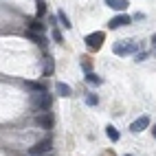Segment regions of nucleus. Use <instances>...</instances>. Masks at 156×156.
Masks as SVG:
<instances>
[{"instance_id":"6e6552de","label":"nucleus","mask_w":156,"mask_h":156,"mask_svg":"<svg viewBox=\"0 0 156 156\" xmlns=\"http://www.w3.org/2000/svg\"><path fill=\"white\" fill-rule=\"evenodd\" d=\"M46 24H42V20H37V18H31L29 22H27V31H31V33H42Z\"/></svg>"},{"instance_id":"39448f33","label":"nucleus","mask_w":156,"mask_h":156,"mask_svg":"<svg viewBox=\"0 0 156 156\" xmlns=\"http://www.w3.org/2000/svg\"><path fill=\"white\" fill-rule=\"evenodd\" d=\"M147 126H150V117H147V114H143V117H139L136 121L130 123V132H134V134H136V132H143Z\"/></svg>"},{"instance_id":"f03ea898","label":"nucleus","mask_w":156,"mask_h":156,"mask_svg":"<svg viewBox=\"0 0 156 156\" xmlns=\"http://www.w3.org/2000/svg\"><path fill=\"white\" fill-rule=\"evenodd\" d=\"M136 42H132V40H121V42L114 44V55H121V57H128L132 53H136Z\"/></svg>"},{"instance_id":"f257e3e1","label":"nucleus","mask_w":156,"mask_h":156,"mask_svg":"<svg viewBox=\"0 0 156 156\" xmlns=\"http://www.w3.org/2000/svg\"><path fill=\"white\" fill-rule=\"evenodd\" d=\"M51 103H53V97L46 95V92H35L33 99H31V106L35 110H40V112H46L51 108Z\"/></svg>"},{"instance_id":"4be33fe9","label":"nucleus","mask_w":156,"mask_h":156,"mask_svg":"<svg viewBox=\"0 0 156 156\" xmlns=\"http://www.w3.org/2000/svg\"><path fill=\"white\" fill-rule=\"evenodd\" d=\"M152 136H154V139H156V126H154V128H152Z\"/></svg>"},{"instance_id":"7ed1b4c3","label":"nucleus","mask_w":156,"mask_h":156,"mask_svg":"<svg viewBox=\"0 0 156 156\" xmlns=\"http://www.w3.org/2000/svg\"><path fill=\"white\" fill-rule=\"evenodd\" d=\"M51 150H53V141L44 139V141H37L33 147H29V154L31 156H44V154H51Z\"/></svg>"},{"instance_id":"aec40b11","label":"nucleus","mask_w":156,"mask_h":156,"mask_svg":"<svg viewBox=\"0 0 156 156\" xmlns=\"http://www.w3.org/2000/svg\"><path fill=\"white\" fill-rule=\"evenodd\" d=\"M81 66H84V70L90 73V59H88V57H81Z\"/></svg>"},{"instance_id":"9d476101","label":"nucleus","mask_w":156,"mask_h":156,"mask_svg":"<svg viewBox=\"0 0 156 156\" xmlns=\"http://www.w3.org/2000/svg\"><path fill=\"white\" fill-rule=\"evenodd\" d=\"M106 5L114 11H123V9L128 7V0H106Z\"/></svg>"},{"instance_id":"393cba45","label":"nucleus","mask_w":156,"mask_h":156,"mask_svg":"<svg viewBox=\"0 0 156 156\" xmlns=\"http://www.w3.org/2000/svg\"><path fill=\"white\" fill-rule=\"evenodd\" d=\"M44 156H51V154H44Z\"/></svg>"},{"instance_id":"f8f14e48","label":"nucleus","mask_w":156,"mask_h":156,"mask_svg":"<svg viewBox=\"0 0 156 156\" xmlns=\"http://www.w3.org/2000/svg\"><path fill=\"white\" fill-rule=\"evenodd\" d=\"M24 86L33 92H44V84H40V81H24Z\"/></svg>"},{"instance_id":"0eeeda50","label":"nucleus","mask_w":156,"mask_h":156,"mask_svg":"<svg viewBox=\"0 0 156 156\" xmlns=\"http://www.w3.org/2000/svg\"><path fill=\"white\" fill-rule=\"evenodd\" d=\"M35 123H37V126L40 128H53V114H51V112H44V114H40V117L35 119Z\"/></svg>"},{"instance_id":"5701e85b","label":"nucleus","mask_w":156,"mask_h":156,"mask_svg":"<svg viewBox=\"0 0 156 156\" xmlns=\"http://www.w3.org/2000/svg\"><path fill=\"white\" fill-rule=\"evenodd\" d=\"M152 44H156V33H154V35H152Z\"/></svg>"},{"instance_id":"b1692460","label":"nucleus","mask_w":156,"mask_h":156,"mask_svg":"<svg viewBox=\"0 0 156 156\" xmlns=\"http://www.w3.org/2000/svg\"><path fill=\"white\" fill-rule=\"evenodd\" d=\"M126 156H132V154H126Z\"/></svg>"},{"instance_id":"2eb2a0df","label":"nucleus","mask_w":156,"mask_h":156,"mask_svg":"<svg viewBox=\"0 0 156 156\" xmlns=\"http://www.w3.org/2000/svg\"><path fill=\"white\" fill-rule=\"evenodd\" d=\"M57 20H59L62 24H64V29H70V27H73V24H70V20H68V16H66L64 11H62V9L57 11Z\"/></svg>"},{"instance_id":"1a4fd4ad","label":"nucleus","mask_w":156,"mask_h":156,"mask_svg":"<svg viewBox=\"0 0 156 156\" xmlns=\"http://www.w3.org/2000/svg\"><path fill=\"white\" fill-rule=\"evenodd\" d=\"M55 92H57V95H62V97H70V95H73L70 86L64 84V81H57V84H55Z\"/></svg>"},{"instance_id":"412c9836","label":"nucleus","mask_w":156,"mask_h":156,"mask_svg":"<svg viewBox=\"0 0 156 156\" xmlns=\"http://www.w3.org/2000/svg\"><path fill=\"white\" fill-rule=\"evenodd\" d=\"M143 59H147V53H139L136 55V62H143Z\"/></svg>"},{"instance_id":"423d86ee","label":"nucleus","mask_w":156,"mask_h":156,"mask_svg":"<svg viewBox=\"0 0 156 156\" xmlns=\"http://www.w3.org/2000/svg\"><path fill=\"white\" fill-rule=\"evenodd\" d=\"M132 22V18L128 16V13H121V16H114L110 22H108V27L110 29H121V27H126V24H130Z\"/></svg>"},{"instance_id":"a211bd4d","label":"nucleus","mask_w":156,"mask_h":156,"mask_svg":"<svg viewBox=\"0 0 156 156\" xmlns=\"http://www.w3.org/2000/svg\"><path fill=\"white\" fill-rule=\"evenodd\" d=\"M53 40H55L57 44L64 42V35H62V31H59V29H53Z\"/></svg>"},{"instance_id":"20e7f679","label":"nucleus","mask_w":156,"mask_h":156,"mask_svg":"<svg viewBox=\"0 0 156 156\" xmlns=\"http://www.w3.org/2000/svg\"><path fill=\"white\" fill-rule=\"evenodd\" d=\"M103 40H106V33H103V31H95V33L86 35V46L90 51H99L103 46Z\"/></svg>"},{"instance_id":"6ab92c4d","label":"nucleus","mask_w":156,"mask_h":156,"mask_svg":"<svg viewBox=\"0 0 156 156\" xmlns=\"http://www.w3.org/2000/svg\"><path fill=\"white\" fill-rule=\"evenodd\" d=\"M86 103H88V106H97V103H99V97H97V95H92V92H90V95L86 97Z\"/></svg>"},{"instance_id":"f3484780","label":"nucleus","mask_w":156,"mask_h":156,"mask_svg":"<svg viewBox=\"0 0 156 156\" xmlns=\"http://www.w3.org/2000/svg\"><path fill=\"white\" fill-rule=\"evenodd\" d=\"M86 81H88V84H92V86H99L103 79H101L99 75H95V73H88V75H86Z\"/></svg>"},{"instance_id":"9b49d317","label":"nucleus","mask_w":156,"mask_h":156,"mask_svg":"<svg viewBox=\"0 0 156 156\" xmlns=\"http://www.w3.org/2000/svg\"><path fill=\"white\" fill-rule=\"evenodd\" d=\"M53 68H55V62H53V57H51V55H46V57H44V77H46V75H51V73H53Z\"/></svg>"},{"instance_id":"dca6fc26","label":"nucleus","mask_w":156,"mask_h":156,"mask_svg":"<svg viewBox=\"0 0 156 156\" xmlns=\"http://www.w3.org/2000/svg\"><path fill=\"white\" fill-rule=\"evenodd\" d=\"M106 134H108L110 141H114V143L119 141V132H117V128H114V126H108V128H106Z\"/></svg>"},{"instance_id":"4468645a","label":"nucleus","mask_w":156,"mask_h":156,"mask_svg":"<svg viewBox=\"0 0 156 156\" xmlns=\"http://www.w3.org/2000/svg\"><path fill=\"white\" fill-rule=\"evenodd\" d=\"M27 37H29V40H33L35 44H46V37H42L40 33H31V31H27Z\"/></svg>"},{"instance_id":"ddd939ff","label":"nucleus","mask_w":156,"mask_h":156,"mask_svg":"<svg viewBox=\"0 0 156 156\" xmlns=\"http://www.w3.org/2000/svg\"><path fill=\"white\" fill-rule=\"evenodd\" d=\"M44 16H46V2H44V0H37V13H35V18L42 20Z\"/></svg>"}]
</instances>
